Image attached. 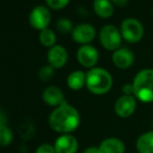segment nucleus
I'll list each match as a JSON object with an SVG mask.
<instances>
[{"instance_id": "obj_27", "label": "nucleus", "mask_w": 153, "mask_h": 153, "mask_svg": "<svg viewBox=\"0 0 153 153\" xmlns=\"http://www.w3.org/2000/svg\"><path fill=\"white\" fill-rule=\"evenodd\" d=\"M5 123H6L5 116L3 115V113H1V111H0V127L3 126V125H6Z\"/></svg>"}, {"instance_id": "obj_18", "label": "nucleus", "mask_w": 153, "mask_h": 153, "mask_svg": "<svg viewBox=\"0 0 153 153\" xmlns=\"http://www.w3.org/2000/svg\"><path fill=\"white\" fill-rule=\"evenodd\" d=\"M39 40H40L41 44L45 47H53L56 43V36H55L54 31L52 29L46 28L42 30L39 34Z\"/></svg>"}, {"instance_id": "obj_2", "label": "nucleus", "mask_w": 153, "mask_h": 153, "mask_svg": "<svg viewBox=\"0 0 153 153\" xmlns=\"http://www.w3.org/2000/svg\"><path fill=\"white\" fill-rule=\"evenodd\" d=\"M85 85L95 95L106 94L113 87V77L111 73L103 68H92L87 73Z\"/></svg>"}, {"instance_id": "obj_11", "label": "nucleus", "mask_w": 153, "mask_h": 153, "mask_svg": "<svg viewBox=\"0 0 153 153\" xmlns=\"http://www.w3.org/2000/svg\"><path fill=\"white\" fill-rule=\"evenodd\" d=\"M53 146L56 153H76L78 149V142L73 135L62 134L57 137Z\"/></svg>"}, {"instance_id": "obj_13", "label": "nucleus", "mask_w": 153, "mask_h": 153, "mask_svg": "<svg viewBox=\"0 0 153 153\" xmlns=\"http://www.w3.org/2000/svg\"><path fill=\"white\" fill-rule=\"evenodd\" d=\"M134 56L129 49L119 48L113 54V62L116 67L120 69H127L133 64Z\"/></svg>"}, {"instance_id": "obj_20", "label": "nucleus", "mask_w": 153, "mask_h": 153, "mask_svg": "<svg viewBox=\"0 0 153 153\" xmlns=\"http://www.w3.org/2000/svg\"><path fill=\"white\" fill-rule=\"evenodd\" d=\"M53 75H54V68H52L50 65L42 67L40 69V71H39V78L42 81H44V82L51 80Z\"/></svg>"}, {"instance_id": "obj_14", "label": "nucleus", "mask_w": 153, "mask_h": 153, "mask_svg": "<svg viewBox=\"0 0 153 153\" xmlns=\"http://www.w3.org/2000/svg\"><path fill=\"white\" fill-rule=\"evenodd\" d=\"M100 153H124L125 145L121 140L117 137H108L101 142L99 145Z\"/></svg>"}, {"instance_id": "obj_28", "label": "nucleus", "mask_w": 153, "mask_h": 153, "mask_svg": "<svg viewBox=\"0 0 153 153\" xmlns=\"http://www.w3.org/2000/svg\"><path fill=\"white\" fill-rule=\"evenodd\" d=\"M152 127H153V123H152Z\"/></svg>"}, {"instance_id": "obj_21", "label": "nucleus", "mask_w": 153, "mask_h": 153, "mask_svg": "<svg viewBox=\"0 0 153 153\" xmlns=\"http://www.w3.org/2000/svg\"><path fill=\"white\" fill-rule=\"evenodd\" d=\"M56 28L57 30L62 33H69V32H72L73 30V26H72V23L69 19L66 18H62L57 21L56 23Z\"/></svg>"}, {"instance_id": "obj_15", "label": "nucleus", "mask_w": 153, "mask_h": 153, "mask_svg": "<svg viewBox=\"0 0 153 153\" xmlns=\"http://www.w3.org/2000/svg\"><path fill=\"white\" fill-rule=\"evenodd\" d=\"M93 7L100 18L106 19L113 16L114 5L111 0H94Z\"/></svg>"}, {"instance_id": "obj_7", "label": "nucleus", "mask_w": 153, "mask_h": 153, "mask_svg": "<svg viewBox=\"0 0 153 153\" xmlns=\"http://www.w3.org/2000/svg\"><path fill=\"white\" fill-rule=\"evenodd\" d=\"M137 99L132 95H122L115 103V111L119 117L128 118L135 111Z\"/></svg>"}, {"instance_id": "obj_9", "label": "nucleus", "mask_w": 153, "mask_h": 153, "mask_svg": "<svg viewBox=\"0 0 153 153\" xmlns=\"http://www.w3.org/2000/svg\"><path fill=\"white\" fill-rule=\"evenodd\" d=\"M98 51L91 45H83L77 51V59L85 68H94L98 62Z\"/></svg>"}, {"instance_id": "obj_10", "label": "nucleus", "mask_w": 153, "mask_h": 153, "mask_svg": "<svg viewBox=\"0 0 153 153\" xmlns=\"http://www.w3.org/2000/svg\"><path fill=\"white\" fill-rule=\"evenodd\" d=\"M47 59L52 68L61 69L68 61V52L62 45H54L48 50Z\"/></svg>"}, {"instance_id": "obj_22", "label": "nucleus", "mask_w": 153, "mask_h": 153, "mask_svg": "<svg viewBox=\"0 0 153 153\" xmlns=\"http://www.w3.org/2000/svg\"><path fill=\"white\" fill-rule=\"evenodd\" d=\"M45 1H46V4L50 8L59 10L66 7L69 4V2H70V0H45Z\"/></svg>"}, {"instance_id": "obj_4", "label": "nucleus", "mask_w": 153, "mask_h": 153, "mask_svg": "<svg viewBox=\"0 0 153 153\" xmlns=\"http://www.w3.org/2000/svg\"><path fill=\"white\" fill-rule=\"evenodd\" d=\"M121 36L127 42L137 43L144 36V27L137 19H125L121 24Z\"/></svg>"}, {"instance_id": "obj_26", "label": "nucleus", "mask_w": 153, "mask_h": 153, "mask_svg": "<svg viewBox=\"0 0 153 153\" xmlns=\"http://www.w3.org/2000/svg\"><path fill=\"white\" fill-rule=\"evenodd\" d=\"M83 153H100L98 147H89L83 151Z\"/></svg>"}, {"instance_id": "obj_8", "label": "nucleus", "mask_w": 153, "mask_h": 153, "mask_svg": "<svg viewBox=\"0 0 153 153\" xmlns=\"http://www.w3.org/2000/svg\"><path fill=\"white\" fill-rule=\"evenodd\" d=\"M72 39L78 44L88 45L94 40L96 36V30L94 26L88 23H81L73 28L72 30Z\"/></svg>"}, {"instance_id": "obj_12", "label": "nucleus", "mask_w": 153, "mask_h": 153, "mask_svg": "<svg viewBox=\"0 0 153 153\" xmlns=\"http://www.w3.org/2000/svg\"><path fill=\"white\" fill-rule=\"evenodd\" d=\"M43 100L46 104L56 107L66 102L62 91L59 88L54 87V85H50L45 89L44 93H43Z\"/></svg>"}, {"instance_id": "obj_6", "label": "nucleus", "mask_w": 153, "mask_h": 153, "mask_svg": "<svg viewBox=\"0 0 153 153\" xmlns=\"http://www.w3.org/2000/svg\"><path fill=\"white\" fill-rule=\"evenodd\" d=\"M51 20L50 12L44 5H38L30 12L29 15V24L34 29L42 31L48 27Z\"/></svg>"}, {"instance_id": "obj_24", "label": "nucleus", "mask_w": 153, "mask_h": 153, "mask_svg": "<svg viewBox=\"0 0 153 153\" xmlns=\"http://www.w3.org/2000/svg\"><path fill=\"white\" fill-rule=\"evenodd\" d=\"M123 94L124 95H132L133 96V87L132 83H127L123 85Z\"/></svg>"}, {"instance_id": "obj_3", "label": "nucleus", "mask_w": 153, "mask_h": 153, "mask_svg": "<svg viewBox=\"0 0 153 153\" xmlns=\"http://www.w3.org/2000/svg\"><path fill=\"white\" fill-rule=\"evenodd\" d=\"M133 96L145 103L153 102V69L141 70L132 82Z\"/></svg>"}, {"instance_id": "obj_25", "label": "nucleus", "mask_w": 153, "mask_h": 153, "mask_svg": "<svg viewBox=\"0 0 153 153\" xmlns=\"http://www.w3.org/2000/svg\"><path fill=\"white\" fill-rule=\"evenodd\" d=\"M111 3L115 4L117 6H120V7H123L125 6L127 3H128V0H111Z\"/></svg>"}, {"instance_id": "obj_1", "label": "nucleus", "mask_w": 153, "mask_h": 153, "mask_svg": "<svg viewBox=\"0 0 153 153\" xmlns=\"http://www.w3.org/2000/svg\"><path fill=\"white\" fill-rule=\"evenodd\" d=\"M80 124V115L74 106L65 102L57 106L49 116V125L54 131L69 134Z\"/></svg>"}, {"instance_id": "obj_5", "label": "nucleus", "mask_w": 153, "mask_h": 153, "mask_svg": "<svg viewBox=\"0 0 153 153\" xmlns=\"http://www.w3.org/2000/svg\"><path fill=\"white\" fill-rule=\"evenodd\" d=\"M99 40L106 50H118L121 45L122 36L119 29L114 25H105L101 28Z\"/></svg>"}, {"instance_id": "obj_23", "label": "nucleus", "mask_w": 153, "mask_h": 153, "mask_svg": "<svg viewBox=\"0 0 153 153\" xmlns=\"http://www.w3.org/2000/svg\"><path fill=\"white\" fill-rule=\"evenodd\" d=\"M36 153H56L54 146L50 144H42L36 150Z\"/></svg>"}, {"instance_id": "obj_19", "label": "nucleus", "mask_w": 153, "mask_h": 153, "mask_svg": "<svg viewBox=\"0 0 153 153\" xmlns=\"http://www.w3.org/2000/svg\"><path fill=\"white\" fill-rule=\"evenodd\" d=\"M13 131L6 125L0 127V146H10L13 142Z\"/></svg>"}, {"instance_id": "obj_17", "label": "nucleus", "mask_w": 153, "mask_h": 153, "mask_svg": "<svg viewBox=\"0 0 153 153\" xmlns=\"http://www.w3.org/2000/svg\"><path fill=\"white\" fill-rule=\"evenodd\" d=\"M85 79H87V74L83 71H74L67 78V85L71 90L78 91L85 87Z\"/></svg>"}, {"instance_id": "obj_16", "label": "nucleus", "mask_w": 153, "mask_h": 153, "mask_svg": "<svg viewBox=\"0 0 153 153\" xmlns=\"http://www.w3.org/2000/svg\"><path fill=\"white\" fill-rule=\"evenodd\" d=\"M135 145L139 153H153V131L140 135Z\"/></svg>"}]
</instances>
